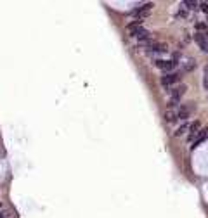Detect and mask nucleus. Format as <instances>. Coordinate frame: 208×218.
I'll list each match as a JSON object with an SVG mask.
<instances>
[{
  "instance_id": "1",
  "label": "nucleus",
  "mask_w": 208,
  "mask_h": 218,
  "mask_svg": "<svg viewBox=\"0 0 208 218\" xmlns=\"http://www.w3.org/2000/svg\"><path fill=\"white\" fill-rule=\"evenodd\" d=\"M186 90H187V87L184 85V83H180V85H175V87H172V88H168V90H167V94L170 95V102H168L170 109L179 107V102H180L182 97L186 95Z\"/></svg>"
},
{
  "instance_id": "2",
  "label": "nucleus",
  "mask_w": 208,
  "mask_h": 218,
  "mask_svg": "<svg viewBox=\"0 0 208 218\" xmlns=\"http://www.w3.org/2000/svg\"><path fill=\"white\" fill-rule=\"evenodd\" d=\"M180 78H182V73L180 71H172V73H163L161 74V78H159V83H161V87L163 88H172V87H175L179 82H180Z\"/></svg>"
},
{
  "instance_id": "3",
  "label": "nucleus",
  "mask_w": 208,
  "mask_h": 218,
  "mask_svg": "<svg viewBox=\"0 0 208 218\" xmlns=\"http://www.w3.org/2000/svg\"><path fill=\"white\" fill-rule=\"evenodd\" d=\"M153 7H155V4H151V2L142 4V5H139L137 9H134L130 16L134 18V21H144V19L149 16V12H151V9H153Z\"/></svg>"
},
{
  "instance_id": "4",
  "label": "nucleus",
  "mask_w": 208,
  "mask_h": 218,
  "mask_svg": "<svg viewBox=\"0 0 208 218\" xmlns=\"http://www.w3.org/2000/svg\"><path fill=\"white\" fill-rule=\"evenodd\" d=\"M153 64H155L158 69L165 71V73H172V71H175L179 62H175L173 59H159V57H155V59H153Z\"/></svg>"
},
{
  "instance_id": "5",
  "label": "nucleus",
  "mask_w": 208,
  "mask_h": 218,
  "mask_svg": "<svg viewBox=\"0 0 208 218\" xmlns=\"http://www.w3.org/2000/svg\"><path fill=\"white\" fill-rule=\"evenodd\" d=\"M167 50H168V45H167V44H159V42H153L151 45H147V47L144 48V52H146L149 57L159 56V54H167Z\"/></svg>"
},
{
  "instance_id": "6",
  "label": "nucleus",
  "mask_w": 208,
  "mask_h": 218,
  "mask_svg": "<svg viewBox=\"0 0 208 218\" xmlns=\"http://www.w3.org/2000/svg\"><path fill=\"white\" fill-rule=\"evenodd\" d=\"M194 42L203 52H208V33H194Z\"/></svg>"
},
{
  "instance_id": "7",
  "label": "nucleus",
  "mask_w": 208,
  "mask_h": 218,
  "mask_svg": "<svg viewBox=\"0 0 208 218\" xmlns=\"http://www.w3.org/2000/svg\"><path fill=\"white\" fill-rule=\"evenodd\" d=\"M198 68L196 64V59H191V57H186L184 62H180V73H191Z\"/></svg>"
},
{
  "instance_id": "8",
  "label": "nucleus",
  "mask_w": 208,
  "mask_h": 218,
  "mask_svg": "<svg viewBox=\"0 0 208 218\" xmlns=\"http://www.w3.org/2000/svg\"><path fill=\"white\" fill-rule=\"evenodd\" d=\"M189 116H191V107H189V106H186V104L179 106V107H177V118L182 119V121H186Z\"/></svg>"
},
{
  "instance_id": "9",
  "label": "nucleus",
  "mask_w": 208,
  "mask_h": 218,
  "mask_svg": "<svg viewBox=\"0 0 208 218\" xmlns=\"http://www.w3.org/2000/svg\"><path fill=\"white\" fill-rule=\"evenodd\" d=\"M189 128H191V123H189V121H182L180 125H179V127L175 128V132H173V137L186 135L187 132H189Z\"/></svg>"
},
{
  "instance_id": "10",
  "label": "nucleus",
  "mask_w": 208,
  "mask_h": 218,
  "mask_svg": "<svg viewBox=\"0 0 208 218\" xmlns=\"http://www.w3.org/2000/svg\"><path fill=\"white\" fill-rule=\"evenodd\" d=\"M177 107L175 109H168V111H167V113H165V121L167 123H175L177 121Z\"/></svg>"
},
{
  "instance_id": "11",
  "label": "nucleus",
  "mask_w": 208,
  "mask_h": 218,
  "mask_svg": "<svg viewBox=\"0 0 208 218\" xmlns=\"http://www.w3.org/2000/svg\"><path fill=\"white\" fill-rule=\"evenodd\" d=\"M180 5H182V7H184L186 10H196V9L199 7V4H198V2H189V0H186V2H182Z\"/></svg>"
},
{
  "instance_id": "12",
  "label": "nucleus",
  "mask_w": 208,
  "mask_h": 218,
  "mask_svg": "<svg viewBox=\"0 0 208 218\" xmlns=\"http://www.w3.org/2000/svg\"><path fill=\"white\" fill-rule=\"evenodd\" d=\"M187 16H189V10H186L184 7H180V9L175 12V19H186Z\"/></svg>"
},
{
  "instance_id": "13",
  "label": "nucleus",
  "mask_w": 208,
  "mask_h": 218,
  "mask_svg": "<svg viewBox=\"0 0 208 218\" xmlns=\"http://www.w3.org/2000/svg\"><path fill=\"white\" fill-rule=\"evenodd\" d=\"M205 31H206L208 33V24L206 23H196V33H205Z\"/></svg>"
},
{
  "instance_id": "14",
  "label": "nucleus",
  "mask_w": 208,
  "mask_h": 218,
  "mask_svg": "<svg viewBox=\"0 0 208 218\" xmlns=\"http://www.w3.org/2000/svg\"><path fill=\"white\" fill-rule=\"evenodd\" d=\"M203 88L208 92V74H203Z\"/></svg>"
},
{
  "instance_id": "15",
  "label": "nucleus",
  "mask_w": 208,
  "mask_h": 218,
  "mask_svg": "<svg viewBox=\"0 0 208 218\" xmlns=\"http://www.w3.org/2000/svg\"><path fill=\"white\" fill-rule=\"evenodd\" d=\"M199 7H201V10L208 12V2H203V4H199Z\"/></svg>"
},
{
  "instance_id": "16",
  "label": "nucleus",
  "mask_w": 208,
  "mask_h": 218,
  "mask_svg": "<svg viewBox=\"0 0 208 218\" xmlns=\"http://www.w3.org/2000/svg\"><path fill=\"white\" fill-rule=\"evenodd\" d=\"M7 216H9V213L5 209H0V218H7Z\"/></svg>"
},
{
  "instance_id": "17",
  "label": "nucleus",
  "mask_w": 208,
  "mask_h": 218,
  "mask_svg": "<svg viewBox=\"0 0 208 218\" xmlns=\"http://www.w3.org/2000/svg\"><path fill=\"white\" fill-rule=\"evenodd\" d=\"M0 209H2V203H0Z\"/></svg>"
}]
</instances>
